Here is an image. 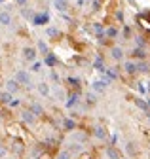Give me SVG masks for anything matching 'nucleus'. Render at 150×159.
<instances>
[{"label": "nucleus", "instance_id": "37998d69", "mask_svg": "<svg viewBox=\"0 0 150 159\" xmlns=\"http://www.w3.org/2000/svg\"><path fill=\"white\" fill-rule=\"evenodd\" d=\"M116 19H118L120 23H124V13L122 11H116Z\"/></svg>", "mask_w": 150, "mask_h": 159}, {"label": "nucleus", "instance_id": "e433bc0d", "mask_svg": "<svg viewBox=\"0 0 150 159\" xmlns=\"http://www.w3.org/2000/svg\"><path fill=\"white\" fill-rule=\"evenodd\" d=\"M122 36H124V38H125V40H127V38H129V36H131V27H127V25H125V27H124V29H122Z\"/></svg>", "mask_w": 150, "mask_h": 159}, {"label": "nucleus", "instance_id": "f03ea898", "mask_svg": "<svg viewBox=\"0 0 150 159\" xmlns=\"http://www.w3.org/2000/svg\"><path fill=\"white\" fill-rule=\"evenodd\" d=\"M30 23L36 25V27H44L46 23H49V13H48V11H36Z\"/></svg>", "mask_w": 150, "mask_h": 159}, {"label": "nucleus", "instance_id": "0eeeda50", "mask_svg": "<svg viewBox=\"0 0 150 159\" xmlns=\"http://www.w3.org/2000/svg\"><path fill=\"white\" fill-rule=\"evenodd\" d=\"M61 127H63V131L72 133V131H76L78 123H76V119H74V117H65L63 121H61Z\"/></svg>", "mask_w": 150, "mask_h": 159}, {"label": "nucleus", "instance_id": "6ab92c4d", "mask_svg": "<svg viewBox=\"0 0 150 159\" xmlns=\"http://www.w3.org/2000/svg\"><path fill=\"white\" fill-rule=\"evenodd\" d=\"M36 49H38V53H42V57H46L48 53H51L49 51V46L44 42V40H38V42H36Z\"/></svg>", "mask_w": 150, "mask_h": 159}, {"label": "nucleus", "instance_id": "4be33fe9", "mask_svg": "<svg viewBox=\"0 0 150 159\" xmlns=\"http://www.w3.org/2000/svg\"><path fill=\"white\" fill-rule=\"evenodd\" d=\"M106 157H108V159H122L120 152L116 150V146H112V144L106 148Z\"/></svg>", "mask_w": 150, "mask_h": 159}, {"label": "nucleus", "instance_id": "de8ad7c7", "mask_svg": "<svg viewBox=\"0 0 150 159\" xmlns=\"http://www.w3.org/2000/svg\"><path fill=\"white\" fill-rule=\"evenodd\" d=\"M99 2H103V0H99Z\"/></svg>", "mask_w": 150, "mask_h": 159}, {"label": "nucleus", "instance_id": "20e7f679", "mask_svg": "<svg viewBox=\"0 0 150 159\" xmlns=\"http://www.w3.org/2000/svg\"><path fill=\"white\" fill-rule=\"evenodd\" d=\"M108 85H110V80L108 78H101V80H97V82H93V91H95V93H105L106 89H108Z\"/></svg>", "mask_w": 150, "mask_h": 159}, {"label": "nucleus", "instance_id": "c85d7f7f", "mask_svg": "<svg viewBox=\"0 0 150 159\" xmlns=\"http://www.w3.org/2000/svg\"><path fill=\"white\" fill-rule=\"evenodd\" d=\"M86 104H87V106H93V104H97V95H95V91H93V93H87V95H86Z\"/></svg>", "mask_w": 150, "mask_h": 159}, {"label": "nucleus", "instance_id": "f704fd0d", "mask_svg": "<svg viewBox=\"0 0 150 159\" xmlns=\"http://www.w3.org/2000/svg\"><path fill=\"white\" fill-rule=\"evenodd\" d=\"M57 159H72V153L65 148V150H61V152L57 153Z\"/></svg>", "mask_w": 150, "mask_h": 159}, {"label": "nucleus", "instance_id": "4c0bfd02", "mask_svg": "<svg viewBox=\"0 0 150 159\" xmlns=\"http://www.w3.org/2000/svg\"><path fill=\"white\" fill-rule=\"evenodd\" d=\"M8 150H10V148H6L4 144H0V159H4V157H6V153H8Z\"/></svg>", "mask_w": 150, "mask_h": 159}, {"label": "nucleus", "instance_id": "79ce46f5", "mask_svg": "<svg viewBox=\"0 0 150 159\" xmlns=\"http://www.w3.org/2000/svg\"><path fill=\"white\" fill-rule=\"evenodd\" d=\"M15 4L19 6V8H25V6L29 4V0H15Z\"/></svg>", "mask_w": 150, "mask_h": 159}, {"label": "nucleus", "instance_id": "c756f323", "mask_svg": "<svg viewBox=\"0 0 150 159\" xmlns=\"http://www.w3.org/2000/svg\"><path fill=\"white\" fill-rule=\"evenodd\" d=\"M42 66H44V61H34V63L30 65V72L38 74V72H42Z\"/></svg>", "mask_w": 150, "mask_h": 159}, {"label": "nucleus", "instance_id": "ea45409f", "mask_svg": "<svg viewBox=\"0 0 150 159\" xmlns=\"http://www.w3.org/2000/svg\"><path fill=\"white\" fill-rule=\"evenodd\" d=\"M87 4H89V0H76V6L78 8H86Z\"/></svg>", "mask_w": 150, "mask_h": 159}, {"label": "nucleus", "instance_id": "39448f33", "mask_svg": "<svg viewBox=\"0 0 150 159\" xmlns=\"http://www.w3.org/2000/svg\"><path fill=\"white\" fill-rule=\"evenodd\" d=\"M23 59L27 63H34L36 61V57H38V49L36 48H30V46H27V48H23Z\"/></svg>", "mask_w": 150, "mask_h": 159}, {"label": "nucleus", "instance_id": "2eb2a0df", "mask_svg": "<svg viewBox=\"0 0 150 159\" xmlns=\"http://www.w3.org/2000/svg\"><path fill=\"white\" fill-rule=\"evenodd\" d=\"M53 8L59 13H67L68 10V0H53Z\"/></svg>", "mask_w": 150, "mask_h": 159}, {"label": "nucleus", "instance_id": "72a5a7b5", "mask_svg": "<svg viewBox=\"0 0 150 159\" xmlns=\"http://www.w3.org/2000/svg\"><path fill=\"white\" fill-rule=\"evenodd\" d=\"M91 29H93V32H95L97 36L105 34V29H103V25H101V23H93V25H91Z\"/></svg>", "mask_w": 150, "mask_h": 159}, {"label": "nucleus", "instance_id": "cd10ccee", "mask_svg": "<svg viewBox=\"0 0 150 159\" xmlns=\"http://www.w3.org/2000/svg\"><path fill=\"white\" fill-rule=\"evenodd\" d=\"M137 72H141V74H148V72H150V65H148L146 61H139V63H137Z\"/></svg>", "mask_w": 150, "mask_h": 159}, {"label": "nucleus", "instance_id": "5701e85b", "mask_svg": "<svg viewBox=\"0 0 150 159\" xmlns=\"http://www.w3.org/2000/svg\"><path fill=\"white\" fill-rule=\"evenodd\" d=\"M131 57H133V59H139V61H144V59H146L144 48H135L133 51H131Z\"/></svg>", "mask_w": 150, "mask_h": 159}, {"label": "nucleus", "instance_id": "2f4dec72", "mask_svg": "<svg viewBox=\"0 0 150 159\" xmlns=\"http://www.w3.org/2000/svg\"><path fill=\"white\" fill-rule=\"evenodd\" d=\"M49 80H51V82H53L55 85H61V78H59V74H57V72H55L53 68L49 70Z\"/></svg>", "mask_w": 150, "mask_h": 159}, {"label": "nucleus", "instance_id": "f3484780", "mask_svg": "<svg viewBox=\"0 0 150 159\" xmlns=\"http://www.w3.org/2000/svg\"><path fill=\"white\" fill-rule=\"evenodd\" d=\"M0 25H2V27H10L12 25V13L8 10L0 11Z\"/></svg>", "mask_w": 150, "mask_h": 159}, {"label": "nucleus", "instance_id": "f8f14e48", "mask_svg": "<svg viewBox=\"0 0 150 159\" xmlns=\"http://www.w3.org/2000/svg\"><path fill=\"white\" fill-rule=\"evenodd\" d=\"M6 91H10L12 95L17 93V91H21V84L17 82L15 78H12V80H8V82H6Z\"/></svg>", "mask_w": 150, "mask_h": 159}, {"label": "nucleus", "instance_id": "6e6552de", "mask_svg": "<svg viewBox=\"0 0 150 159\" xmlns=\"http://www.w3.org/2000/svg\"><path fill=\"white\" fill-rule=\"evenodd\" d=\"M67 87H68L70 91H78V93H82V84H80V80L74 78V76H68V78H67Z\"/></svg>", "mask_w": 150, "mask_h": 159}, {"label": "nucleus", "instance_id": "9d476101", "mask_svg": "<svg viewBox=\"0 0 150 159\" xmlns=\"http://www.w3.org/2000/svg\"><path fill=\"white\" fill-rule=\"evenodd\" d=\"M67 150H68L72 155H78V153L84 152V144H82V142H76V140H72V142L67 144Z\"/></svg>", "mask_w": 150, "mask_h": 159}, {"label": "nucleus", "instance_id": "c9c22d12", "mask_svg": "<svg viewBox=\"0 0 150 159\" xmlns=\"http://www.w3.org/2000/svg\"><path fill=\"white\" fill-rule=\"evenodd\" d=\"M125 152H127L129 155H135V153H137V148H135V144H133V142H127V146H125Z\"/></svg>", "mask_w": 150, "mask_h": 159}, {"label": "nucleus", "instance_id": "c03bdc74", "mask_svg": "<svg viewBox=\"0 0 150 159\" xmlns=\"http://www.w3.org/2000/svg\"><path fill=\"white\" fill-rule=\"evenodd\" d=\"M137 89H139V91H141V93H143V95H144V93H146V87H144V85H143V84H139V85H137Z\"/></svg>", "mask_w": 150, "mask_h": 159}, {"label": "nucleus", "instance_id": "393cba45", "mask_svg": "<svg viewBox=\"0 0 150 159\" xmlns=\"http://www.w3.org/2000/svg\"><path fill=\"white\" fill-rule=\"evenodd\" d=\"M44 65H48L49 68H53L55 65H57V57H55L53 53H48V55L44 57Z\"/></svg>", "mask_w": 150, "mask_h": 159}, {"label": "nucleus", "instance_id": "49530a36", "mask_svg": "<svg viewBox=\"0 0 150 159\" xmlns=\"http://www.w3.org/2000/svg\"><path fill=\"white\" fill-rule=\"evenodd\" d=\"M148 91H150V85H148Z\"/></svg>", "mask_w": 150, "mask_h": 159}, {"label": "nucleus", "instance_id": "aec40b11", "mask_svg": "<svg viewBox=\"0 0 150 159\" xmlns=\"http://www.w3.org/2000/svg\"><path fill=\"white\" fill-rule=\"evenodd\" d=\"M124 72L125 74H137V63L135 61H125L124 63Z\"/></svg>", "mask_w": 150, "mask_h": 159}, {"label": "nucleus", "instance_id": "b1692460", "mask_svg": "<svg viewBox=\"0 0 150 159\" xmlns=\"http://www.w3.org/2000/svg\"><path fill=\"white\" fill-rule=\"evenodd\" d=\"M93 66H95V70H97V72H101V74H105V72H106V66H105V61H103V57H101V55L95 59Z\"/></svg>", "mask_w": 150, "mask_h": 159}, {"label": "nucleus", "instance_id": "a211bd4d", "mask_svg": "<svg viewBox=\"0 0 150 159\" xmlns=\"http://www.w3.org/2000/svg\"><path fill=\"white\" fill-rule=\"evenodd\" d=\"M133 102H135V104L144 112V114H148V112H150V106H148V102L144 101V98H141V97H133Z\"/></svg>", "mask_w": 150, "mask_h": 159}, {"label": "nucleus", "instance_id": "58836bf2", "mask_svg": "<svg viewBox=\"0 0 150 159\" xmlns=\"http://www.w3.org/2000/svg\"><path fill=\"white\" fill-rule=\"evenodd\" d=\"M135 44H137V48H144V38L143 36H137L135 38Z\"/></svg>", "mask_w": 150, "mask_h": 159}, {"label": "nucleus", "instance_id": "4468645a", "mask_svg": "<svg viewBox=\"0 0 150 159\" xmlns=\"http://www.w3.org/2000/svg\"><path fill=\"white\" fill-rule=\"evenodd\" d=\"M93 136H95L97 140H106V136H108V133H106V129H105V127L97 125V127H93Z\"/></svg>", "mask_w": 150, "mask_h": 159}, {"label": "nucleus", "instance_id": "7ed1b4c3", "mask_svg": "<svg viewBox=\"0 0 150 159\" xmlns=\"http://www.w3.org/2000/svg\"><path fill=\"white\" fill-rule=\"evenodd\" d=\"M78 104H80V93H78V91H70V93L67 95L65 106H67L68 110H72V108H76Z\"/></svg>", "mask_w": 150, "mask_h": 159}, {"label": "nucleus", "instance_id": "423d86ee", "mask_svg": "<svg viewBox=\"0 0 150 159\" xmlns=\"http://www.w3.org/2000/svg\"><path fill=\"white\" fill-rule=\"evenodd\" d=\"M36 117H38V116H36L30 108L21 112V121H23V123H27V125H34V123H36Z\"/></svg>", "mask_w": 150, "mask_h": 159}, {"label": "nucleus", "instance_id": "1a4fd4ad", "mask_svg": "<svg viewBox=\"0 0 150 159\" xmlns=\"http://www.w3.org/2000/svg\"><path fill=\"white\" fill-rule=\"evenodd\" d=\"M67 89L65 87H61V85H55L53 89H51V97H55L57 101H67Z\"/></svg>", "mask_w": 150, "mask_h": 159}, {"label": "nucleus", "instance_id": "dca6fc26", "mask_svg": "<svg viewBox=\"0 0 150 159\" xmlns=\"http://www.w3.org/2000/svg\"><path fill=\"white\" fill-rule=\"evenodd\" d=\"M36 91H38L42 97H51V89L46 82H40V84H36Z\"/></svg>", "mask_w": 150, "mask_h": 159}, {"label": "nucleus", "instance_id": "a878e982", "mask_svg": "<svg viewBox=\"0 0 150 159\" xmlns=\"http://www.w3.org/2000/svg\"><path fill=\"white\" fill-rule=\"evenodd\" d=\"M29 108H30L36 116H38V117H40V116H44V106H42L40 102H30V106H29Z\"/></svg>", "mask_w": 150, "mask_h": 159}, {"label": "nucleus", "instance_id": "f257e3e1", "mask_svg": "<svg viewBox=\"0 0 150 159\" xmlns=\"http://www.w3.org/2000/svg\"><path fill=\"white\" fill-rule=\"evenodd\" d=\"M15 80H17V82H19L23 87H27L29 91H30V89H34V84H32L30 72H27V70H17V72H15Z\"/></svg>", "mask_w": 150, "mask_h": 159}, {"label": "nucleus", "instance_id": "412c9836", "mask_svg": "<svg viewBox=\"0 0 150 159\" xmlns=\"http://www.w3.org/2000/svg\"><path fill=\"white\" fill-rule=\"evenodd\" d=\"M46 36L51 38V40H57V38L61 36V30H59L57 27H48V29H46Z\"/></svg>", "mask_w": 150, "mask_h": 159}, {"label": "nucleus", "instance_id": "7c9ffc66", "mask_svg": "<svg viewBox=\"0 0 150 159\" xmlns=\"http://www.w3.org/2000/svg\"><path fill=\"white\" fill-rule=\"evenodd\" d=\"M12 98H13L12 93H10V91H4L2 95H0V102H2V104H10V102H12Z\"/></svg>", "mask_w": 150, "mask_h": 159}, {"label": "nucleus", "instance_id": "a18cd8bd", "mask_svg": "<svg viewBox=\"0 0 150 159\" xmlns=\"http://www.w3.org/2000/svg\"><path fill=\"white\" fill-rule=\"evenodd\" d=\"M2 2H6V0H0V4H2Z\"/></svg>", "mask_w": 150, "mask_h": 159}, {"label": "nucleus", "instance_id": "a19ab883", "mask_svg": "<svg viewBox=\"0 0 150 159\" xmlns=\"http://www.w3.org/2000/svg\"><path fill=\"white\" fill-rule=\"evenodd\" d=\"M19 104H21V101H19V98H12V102H10V106H12V108H17Z\"/></svg>", "mask_w": 150, "mask_h": 159}, {"label": "nucleus", "instance_id": "473e14b6", "mask_svg": "<svg viewBox=\"0 0 150 159\" xmlns=\"http://www.w3.org/2000/svg\"><path fill=\"white\" fill-rule=\"evenodd\" d=\"M105 34H106V38H116V36L120 34V30H118L116 27H108V29L105 30Z\"/></svg>", "mask_w": 150, "mask_h": 159}, {"label": "nucleus", "instance_id": "bb28decb", "mask_svg": "<svg viewBox=\"0 0 150 159\" xmlns=\"http://www.w3.org/2000/svg\"><path fill=\"white\" fill-rule=\"evenodd\" d=\"M34 10L32 8H29V6H25V8H21V15L25 17V19H29V21H32V17H34Z\"/></svg>", "mask_w": 150, "mask_h": 159}, {"label": "nucleus", "instance_id": "ddd939ff", "mask_svg": "<svg viewBox=\"0 0 150 159\" xmlns=\"http://www.w3.org/2000/svg\"><path fill=\"white\" fill-rule=\"evenodd\" d=\"M110 57L112 59H114V61H124V49L120 48V46H112L110 48Z\"/></svg>", "mask_w": 150, "mask_h": 159}, {"label": "nucleus", "instance_id": "9b49d317", "mask_svg": "<svg viewBox=\"0 0 150 159\" xmlns=\"http://www.w3.org/2000/svg\"><path fill=\"white\" fill-rule=\"evenodd\" d=\"M10 152L15 153V155H21V153L25 152V144H23L21 140H12V144H10Z\"/></svg>", "mask_w": 150, "mask_h": 159}]
</instances>
